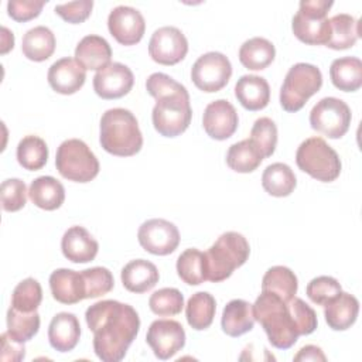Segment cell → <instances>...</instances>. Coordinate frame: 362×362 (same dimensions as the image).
Segmentation results:
<instances>
[{"instance_id": "1", "label": "cell", "mask_w": 362, "mask_h": 362, "mask_svg": "<svg viewBox=\"0 0 362 362\" xmlns=\"http://www.w3.org/2000/svg\"><path fill=\"white\" fill-rule=\"evenodd\" d=\"M89 329L93 332V351L103 362H119L140 329L137 311L116 300H102L85 313Z\"/></svg>"}, {"instance_id": "2", "label": "cell", "mask_w": 362, "mask_h": 362, "mask_svg": "<svg viewBox=\"0 0 362 362\" xmlns=\"http://www.w3.org/2000/svg\"><path fill=\"white\" fill-rule=\"evenodd\" d=\"M253 315L274 348L288 349L297 342L300 331L288 303L283 301L279 296L262 291L253 304Z\"/></svg>"}, {"instance_id": "3", "label": "cell", "mask_w": 362, "mask_h": 362, "mask_svg": "<svg viewBox=\"0 0 362 362\" xmlns=\"http://www.w3.org/2000/svg\"><path fill=\"white\" fill-rule=\"evenodd\" d=\"M100 146L117 157H130L143 147V134L136 116L123 107L106 110L100 117Z\"/></svg>"}, {"instance_id": "4", "label": "cell", "mask_w": 362, "mask_h": 362, "mask_svg": "<svg viewBox=\"0 0 362 362\" xmlns=\"http://www.w3.org/2000/svg\"><path fill=\"white\" fill-rule=\"evenodd\" d=\"M250 246L246 238L238 232L222 233L205 252V276L212 283H219L246 263Z\"/></svg>"}, {"instance_id": "5", "label": "cell", "mask_w": 362, "mask_h": 362, "mask_svg": "<svg viewBox=\"0 0 362 362\" xmlns=\"http://www.w3.org/2000/svg\"><path fill=\"white\" fill-rule=\"evenodd\" d=\"M151 119L154 129L164 137H177L184 133L192 117L189 93L184 85L156 98Z\"/></svg>"}, {"instance_id": "6", "label": "cell", "mask_w": 362, "mask_h": 362, "mask_svg": "<svg viewBox=\"0 0 362 362\" xmlns=\"http://www.w3.org/2000/svg\"><path fill=\"white\" fill-rule=\"evenodd\" d=\"M296 163L301 171L322 182L335 181L342 167L337 151L321 137L304 140L297 148Z\"/></svg>"}, {"instance_id": "7", "label": "cell", "mask_w": 362, "mask_h": 362, "mask_svg": "<svg viewBox=\"0 0 362 362\" xmlns=\"http://www.w3.org/2000/svg\"><path fill=\"white\" fill-rule=\"evenodd\" d=\"M322 86V74L313 64L293 65L280 89V105L286 112H298Z\"/></svg>"}, {"instance_id": "8", "label": "cell", "mask_w": 362, "mask_h": 362, "mask_svg": "<svg viewBox=\"0 0 362 362\" xmlns=\"http://www.w3.org/2000/svg\"><path fill=\"white\" fill-rule=\"evenodd\" d=\"M332 4L328 0H301L291 23L294 35L308 45H325L331 35L327 13Z\"/></svg>"}, {"instance_id": "9", "label": "cell", "mask_w": 362, "mask_h": 362, "mask_svg": "<svg viewBox=\"0 0 362 362\" xmlns=\"http://www.w3.org/2000/svg\"><path fill=\"white\" fill-rule=\"evenodd\" d=\"M55 167L64 178L75 182H89L99 174L96 156L79 139H68L59 144Z\"/></svg>"}, {"instance_id": "10", "label": "cell", "mask_w": 362, "mask_h": 362, "mask_svg": "<svg viewBox=\"0 0 362 362\" xmlns=\"http://www.w3.org/2000/svg\"><path fill=\"white\" fill-rule=\"evenodd\" d=\"M351 109L338 98L328 96L318 100L310 112V124L329 139L342 137L351 124Z\"/></svg>"}, {"instance_id": "11", "label": "cell", "mask_w": 362, "mask_h": 362, "mask_svg": "<svg viewBox=\"0 0 362 362\" xmlns=\"http://www.w3.org/2000/svg\"><path fill=\"white\" fill-rule=\"evenodd\" d=\"M232 76V65L226 55L211 51L201 55L191 68L194 85L206 93L218 92L226 86Z\"/></svg>"}, {"instance_id": "12", "label": "cell", "mask_w": 362, "mask_h": 362, "mask_svg": "<svg viewBox=\"0 0 362 362\" xmlns=\"http://www.w3.org/2000/svg\"><path fill=\"white\" fill-rule=\"evenodd\" d=\"M137 239L146 252L157 256H165L178 247L180 232L173 222L154 218L140 225Z\"/></svg>"}, {"instance_id": "13", "label": "cell", "mask_w": 362, "mask_h": 362, "mask_svg": "<svg viewBox=\"0 0 362 362\" xmlns=\"http://www.w3.org/2000/svg\"><path fill=\"white\" fill-rule=\"evenodd\" d=\"M188 52V41L181 30L173 25L156 30L148 42V54L151 59L161 65H175L185 58Z\"/></svg>"}, {"instance_id": "14", "label": "cell", "mask_w": 362, "mask_h": 362, "mask_svg": "<svg viewBox=\"0 0 362 362\" xmlns=\"http://www.w3.org/2000/svg\"><path fill=\"white\" fill-rule=\"evenodd\" d=\"M146 342L158 359L165 361L184 348L185 331L175 320H156L147 329Z\"/></svg>"}, {"instance_id": "15", "label": "cell", "mask_w": 362, "mask_h": 362, "mask_svg": "<svg viewBox=\"0 0 362 362\" xmlns=\"http://www.w3.org/2000/svg\"><path fill=\"white\" fill-rule=\"evenodd\" d=\"M107 28L119 44L134 45L144 35L146 21L137 8L130 6H117L109 13Z\"/></svg>"}, {"instance_id": "16", "label": "cell", "mask_w": 362, "mask_h": 362, "mask_svg": "<svg viewBox=\"0 0 362 362\" xmlns=\"http://www.w3.org/2000/svg\"><path fill=\"white\" fill-rule=\"evenodd\" d=\"M133 83L132 69L120 62H110L93 76V89L102 99H119L132 90Z\"/></svg>"}, {"instance_id": "17", "label": "cell", "mask_w": 362, "mask_h": 362, "mask_svg": "<svg viewBox=\"0 0 362 362\" xmlns=\"http://www.w3.org/2000/svg\"><path fill=\"white\" fill-rule=\"evenodd\" d=\"M238 112L226 99L211 102L202 116V126L206 134L215 140L229 139L238 129Z\"/></svg>"}, {"instance_id": "18", "label": "cell", "mask_w": 362, "mask_h": 362, "mask_svg": "<svg viewBox=\"0 0 362 362\" xmlns=\"http://www.w3.org/2000/svg\"><path fill=\"white\" fill-rule=\"evenodd\" d=\"M47 79L55 92L61 95H72L83 86L86 69L76 59L65 57L49 66Z\"/></svg>"}, {"instance_id": "19", "label": "cell", "mask_w": 362, "mask_h": 362, "mask_svg": "<svg viewBox=\"0 0 362 362\" xmlns=\"http://www.w3.org/2000/svg\"><path fill=\"white\" fill-rule=\"evenodd\" d=\"M61 250L72 263H88L96 257L99 245L83 226L75 225L64 233Z\"/></svg>"}, {"instance_id": "20", "label": "cell", "mask_w": 362, "mask_h": 362, "mask_svg": "<svg viewBox=\"0 0 362 362\" xmlns=\"http://www.w3.org/2000/svg\"><path fill=\"white\" fill-rule=\"evenodd\" d=\"M52 297L62 304H76L86 298L85 281L81 272L71 269H57L49 276Z\"/></svg>"}, {"instance_id": "21", "label": "cell", "mask_w": 362, "mask_h": 362, "mask_svg": "<svg viewBox=\"0 0 362 362\" xmlns=\"http://www.w3.org/2000/svg\"><path fill=\"white\" fill-rule=\"evenodd\" d=\"M81 338V325L75 314L58 313L52 317L48 327V339L58 352L72 351Z\"/></svg>"}, {"instance_id": "22", "label": "cell", "mask_w": 362, "mask_h": 362, "mask_svg": "<svg viewBox=\"0 0 362 362\" xmlns=\"http://www.w3.org/2000/svg\"><path fill=\"white\" fill-rule=\"evenodd\" d=\"M238 102L247 110H262L269 105L270 86L267 81L257 75H243L235 85Z\"/></svg>"}, {"instance_id": "23", "label": "cell", "mask_w": 362, "mask_h": 362, "mask_svg": "<svg viewBox=\"0 0 362 362\" xmlns=\"http://www.w3.org/2000/svg\"><path fill=\"white\" fill-rule=\"evenodd\" d=\"M359 313V301L355 296L341 291L334 300L324 305V317L334 331H345L354 325Z\"/></svg>"}, {"instance_id": "24", "label": "cell", "mask_w": 362, "mask_h": 362, "mask_svg": "<svg viewBox=\"0 0 362 362\" xmlns=\"http://www.w3.org/2000/svg\"><path fill=\"white\" fill-rule=\"evenodd\" d=\"M255 321L253 304L242 298H235L225 305L222 311L221 327L226 335L240 337L252 331Z\"/></svg>"}, {"instance_id": "25", "label": "cell", "mask_w": 362, "mask_h": 362, "mask_svg": "<svg viewBox=\"0 0 362 362\" xmlns=\"http://www.w3.org/2000/svg\"><path fill=\"white\" fill-rule=\"evenodd\" d=\"M120 277L126 290L141 294L151 290L158 283L160 274L154 263L144 259H136L122 269Z\"/></svg>"}, {"instance_id": "26", "label": "cell", "mask_w": 362, "mask_h": 362, "mask_svg": "<svg viewBox=\"0 0 362 362\" xmlns=\"http://www.w3.org/2000/svg\"><path fill=\"white\" fill-rule=\"evenodd\" d=\"M112 48L109 42L100 35L83 37L75 48V59L85 68L99 71L110 64Z\"/></svg>"}, {"instance_id": "27", "label": "cell", "mask_w": 362, "mask_h": 362, "mask_svg": "<svg viewBox=\"0 0 362 362\" xmlns=\"http://www.w3.org/2000/svg\"><path fill=\"white\" fill-rule=\"evenodd\" d=\"M28 197L35 206L45 211H54L64 204L65 188L57 178L41 175L30 184Z\"/></svg>"}, {"instance_id": "28", "label": "cell", "mask_w": 362, "mask_h": 362, "mask_svg": "<svg viewBox=\"0 0 362 362\" xmlns=\"http://www.w3.org/2000/svg\"><path fill=\"white\" fill-rule=\"evenodd\" d=\"M332 85L344 92H355L362 86V62L356 57H342L329 66Z\"/></svg>"}, {"instance_id": "29", "label": "cell", "mask_w": 362, "mask_h": 362, "mask_svg": "<svg viewBox=\"0 0 362 362\" xmlns=\"http://www.w3.org/2000/svg\"><path fill=\"white\" fill-rule=\"evenodd\" d=\"M21 51L25 58L42 62L48 59L55 51V35L45 25H37L30 28L21 42Z\"/></svg>"}, {"instance_id": "30", "label": "cell", "mask_w": 362, "mask_h": 362, "mask_svg": "<svg viewBox=\"0 0 362 362\" xmlns=\"http://www.w3.org/2000/svg\"><path fill=\"white\" fill-rule=\"evenodd\" d=\"M274 57V45L263 37H253L246 40L239 49L240 64L250 71H260L267 68L273 62Z\"/></svg>"}, {"instance_id": "31", "label": "cell", "mask_w": 362, "mask_h": 362, "mask_svg": "<svg viewBox=\"0 0 362 362\" xmlns=\"http://www.w3.org/2000/svg\"><path fill=\"white\" fill-rule=\"evenodd\" d=\"M298 288L297 276L286 266L270 267L262 280V291H269L288 303L296 297Z\"/></svg>"}, {"instance_id": "32", "label": "cell", "mask_w": 362, "mask_h": 362, "mask_svg": "<svg viewBox=\"0 0 362 362\" xmlns=\"http://www.w3.org/2000/svg\"><path fill=\"white\" fill-rule=\"evenodd\" d=\"M216 301L212 297V294L206 291L194 293L185 305L187 322L189 324L191 328L197 331L206 329L214 321Z\"/></svg>"}, {"instance_id": "33", "label": "cell", "mask_w": 362, "mask_h": 362, "mask_svg": "<svg viewBox=\"0 0 362 362\" xmlns=\"http://www.w3.org/2000/svg\"><path fill=\"white\" fill-rule=\"evenodd\" d=\"M331 35L325 47L331 49H346L355 45L361 35V27L355 17L351 14H337L329 18Z\"/></svg>"}, {"instance_id": "34", "label": "cell", "mask_w": 362, "mask_h": 362, "mask_svg": "<svg viewBox=\"0 0 362 362\" xmlns=\"http://www.w3.org/2000/svg\"><path fill=\"white\" fill-rule=\"evenodd\" d=\"M262 185L267 194L272 197H287L290 195L296 185V175L293 170L284 163H273L266 167L262 175Z\"/></svg>"}, {"instance_id": "35", "label": "cell", "mask_w": 362, "mask_h": 362, "mask_svg": "<svg viewBox=\"0 0 362 362\" xmlns=\"http://www.w3.org/2000/svg\"><path fill=\"white\" fill-rule=\"evenodd\" d=\"M262 151L250 139H245L232 144L226 153V164L236 173H252L263 161Z\"/></svg>"}, {"instance_id": "36", "label": "cell", "mask_w": 362, "mask_h": 362, "mask_svg": "<svg viewBox=\"0 0 362 362\" xmlns=\"http://www.w3.org/2000/svg\"><path fill=\"white\" fill-rule=\"evenodd\" d=\"M48 160L47 143L34 134L25 136L17 146V161L18 164L30 171L41 170Z\"/></svg>"}, {"instance_id": "37", "label": "cell", "mask_w": 362, "mask_h": 362, "mask_svg": "<svg viewBox=\"0 0 362 362\" xmlns=\"http://www.w3.org/2000/svg\"><path fill=\"white\" fill-rule=\"evenodd\" d=\"M40 314L37 311L23 313L13 307L7 311V334L17 342H27L40 329Z\"/></svg>"}, {"instance_id": "38", "label": "cell", "mask_w": 362, "mask_h": 362, "mask_svg": "<svg viewBox=\"0 0 362 362\" xmlns=\"http://www.w3.org/2000/svg\"><path fill=\"white\" fill-rule=\"evenodd\" d=\"M177 273L178 277L189 286H198L204 283L206 280L205 253L195 247L184 250L177 259Z\"/></svg>"}, {"instance_id": "39", "label": "cell", "mask_w": 362, "mask_h": 362, "mask_svg": "<svg viewBox=\"0 0 362 362\" xmlns=\"http://www.w3.org/2000/svg\"><path fill=\"white\" fill-rule=\"evenodd\" d=\"M41 301H42L41 284L33 277H28L20 281L14 287L11 294V307L23 313L37 311Z\"/></svg>"}, {"instance_id": "40", "label": "cell", "mask_w": 362, "mask_h": 362, "mask_svg": "<svg viewBox=\"0 0 362 362\" xmlns=\"http://www.w3.org/2000/svg\"><path fill=\"white\" fill-rule=\"evenodd\" d=\"M150 310L160 317H171L181 313L184 307V296L178 288L164 287L154 291L148 300Z\"/></svg>"}, {"instance_id": "41", "label": "cell", "mask_w": 362, "mask_h": 362, "mask_svg": "<svg viewBox=\"0 0 362 362\" xmlns=\"http://www.w3.org/2000/svg\"><path fill=\"white\" fill-rule=\"evenodd\" d=\"M262 151L263 157H270L277 146V126L270 117H259L250 130L249 137Z\"/></svg>"}, {"instance_id": "42", "label": "cell", "mask_w": 362, "mask_h": 362, "mask_svg": "<svg viewBox=\"0 0 362 362\" xmlns=\"http://www.w3.org/2000/svg\"><path fill=\"white\" fill-rule=\"evenodd\" d=\"M85 281V296L86 298H96L99 296L107 294L113 286L115 280L109 269L96 266L81 272Z\"/></svg>"}, {"instance_id": "43", "label": "cell", "mask_w": 362, "mask_h": 362, "mask_svg": "<svg viewBox=\"0 0 362 362\" xmlns=\"http://www.w3.org/2000/svg\"><path fill=\"white\" fill-rule=\"evenodd\" d=\"M341 291H342V287L339 281L331 276H318L313 279L305 288L308 298L318 305L328 304Z\"/></svg>"}, {"instance_id": "44", "label": "cell", "mask_w": 362, "mask_h": 362, "mask_svg": "<svg viewBox=\"0 0 362 362\" xmlns=\"http://www.w3.org/2000/svg\"><path fill=\"white\" fill-rule=\"evenodd\" d=\"M1 206L7 212H16L24 208L27 202V187L20 178H8L0 187Z\"/></svg>"}, {"instance_id": "45", "label": "cell", "mask_w": 362, "mask_h": 362, "mask_svg": "<svg viewBox=\"0 0 362 362\" xmlns=\"http://www.w3.org/2000/svg\"><path fill=\"white\" fill-rule=\"evenodd\" d=\"M288 307L291 310L300 335H310L317 329V314L304 300L294 297L288 301Z\"/></svg>"}, {"instance_id": "46", "label": "cell", "mask_w": 362, "mask_h": 362, "mask_svg": "<svg viewBox=\"0 0 362 362\" xmlns=\"http://www.w3.org/2000/svg\"><path fill=\"white\" fill-rule=\"evenodd\" d=\"M45 3L44 0H10L7 3V13L13 20L25 23L38 17Z\"/></svg>"}, {"instance_id": "47", "label": "cell", "mask_w": 362, "mask_h": 362, "mask_svg": "<svg viewBox=\"0 0 362 362\" xmlns=\"http://www.w3.org/2000/svg\"><path fill=\"white\" fill-rule=\"evenodd\" d=\"M92 7H93L92 0H81V1L57 4L54 10L66 23L79 24V23H83L90 16Z\"/></svg>"}, {"instance_id": "48", "label": "cell", "mask_w": 362, "mask_h": 362, "mask_svg": "<svg viewBox=\"0 0 362 362\" xmlns=\"http://www.w3.org/2000/svg\"><path fill=\"white\" fill-rule=\"evenodd\" d=\"M25 356L23 342L14 341L7 332L1 334V361H21Z\"/></svg>"}, {"instance_id": "49", "label": "cell", "mask_w": 362, "mask_h": 362, "mask_svg": "<svg viewBox=\"0 0 362 362\" xmlns=\"http://www.w3.org/2000/svg\"><path fill=\"white\" fill-rule=\"evenodd\" d=\"M294 361L300 362V361H321L325 362L327 356L324 355L322 349L320 346L315 345H305L303 346L296 355H294Z\"/></svg>"}, {"instance_id": "50", "label": "cell", "mask_w": 362, "mask_h": 362, "mask_svg": "<svg viewBox=\"0 0 362 362\" xmlns=\"http://www.w3.org/2000/svg\"><path fill=\"white\" fill-rule=\"evenodd\" d=\"M3 31V37H1V54L8 52L10 49H13L14 47V35L13 33H10L6 27H1Z\"/></svg>"}]
</instances>
